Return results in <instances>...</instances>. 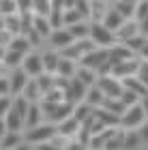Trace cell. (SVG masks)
I'll use <instances>...</instances> for the list:
<instances>
[{
  "mask_svg": "<svg viewBox=\"0 0 148 150\" xmlns=\"http://www.w3.org/2000/svg\"><path fill=\"white\" fill-rule=\"evenodd\" d=\"M56 133H58V127L54 125V122H41L39 127L35 129H26L24 131V139L26 142H30L32 146H37V144H43V142H52L54 137H56Z\"/></svg>",
  "mask_w": 148,
  "mask_h": 150,
  "instance_id": "cell-1",
  "label": "cell"
},
{
  "mask_svg": "<svg viewBox=\"0 0 148 150\" xmlns=\"http://www.w3.org/2000/svg\"><path fill=\"white\" fill-rule=\"evenodd\" d=\"M90 41L97 47H114L116 45V35L110 30L103 22H90Z\"/></svg>",
  "mask_w": 148,
  "mask_h": 150,
  "instance_id": "cell-2",
  "label": "cell"
},
{
  "mask_svg": "<svg viewBox=\"0 0 148 150\" xmlns=\"http://www.w3.org/2000/svg\"><path fill=\"white\" fill-rule=\"evenodd\" d=\"M146 120H148V116L144 112V107L137 103V105H131V107L125 110V114L120 116V127H123L125 131H135V129H140Z\"/></svg>",
  "mask_w": 148,
  "mask_h": 150,
  "instance_id": "cell-3",
  "label": "cell"
},
{
  "mask_svg": "<svg viewBox=\"0 0 148 150\" xmlns=\"http://www.w3.org/2000/svg\"><path fill=\"white\" fill-rule=\"evenodd\" d=\"M73 41L75 39H73L71 30L67 28V26H62V28H54L45 43H47L50 47H54V50H58V52H64L69 45H73Z\"/></svg>",
  "mask_w": 148,
  "mask_h": 150,
  "instance_id": "cell-4",
  "label": "cell"
},
{
  "mask_svg": "<svg viewBox=\"0 0 148 150\" xmlns=\"http://www.w3.org/2000/svg\"><path fill=\"white\" fill-rule=\"evenodd\" d=\"M97 86L105 92L107 99H120V94H123V90H125L123 79L114 77V75H101L99 81H97Z\"/></svg>",
  "mask_w": 148,
  "mask_h": 150,
  "instance_id": "cell-5",
  "label": "cell"
},
{
  "mask_svg": "<svg viewBox=\"0 0 148 150\" xmlns=\"http://www.w3.org/2000/svg\"><path fill=\"white\" fill-rule=\"evenodd\" d=\"M107 60H110V50H107V47H95L92 52H88L82 60H79V64H82V67H88V69L99 71L101 67L107 62Z\"/></svg>",
  "mask_w": 148,
  "mask_h": 150,
  "instance_id": "cell-6",
  "label": "cell"
},
{
  "mask_svg": "<svg viewBox=\"0 0 148 150\" xmlns=\"http://www.w3.org/2000/svg\"><path fill=\"white\" fill-rule=\"evenodd\" d=\"M22 69L30 75V77H39L41 73H45V67H43V58H41V52L32 50L30 54H26L24 62H22Z\"/></svg>",
  "mask_w": 148,
  "mask_h": 150,
  "instance_id": "cell-7",
  "label": "cell"
},
{
  "mask_svg": "<svg viewBox=\"0 0 148 150\" xmlns=\"http://www.w3.org/2000/svg\"><path fill=\"white\" fill-rule=\"evenodd\" d=\"M140 64H142V60H140L137 56H133V58H129V60H125V62L114 64L112 75H114V77H118V79H125V77H131V75H137Z\"/></svg>",
  "mask_w": 148,
  "mask_h": 150,
  "instance_id": "cell-8",
  "label": "cell"
},
{
  "mask_svg": "<svg viewBox=\"0 0 148 150\" xmlns=\"http://www.w3.org/2000/svg\"><path fill=\"white\" fill-rule=\"evenodd\" d=\"M30 75L26 73L22 67H17V69H11L9 71V81H11V97H19V94L24 92L26 84H28Z\"/></svg>",
  "mask_w": 148,
  "mask_h": 150,
  "instance_id": "cell-9",
  "label": "cell"
},
{
  "mask_svg": "<svg viewBox=\"0 0 148 150\" xmlns=\"http://www.w3.org/2000/svg\"><path fill=\"white\" fill-rule=\"evenodd\" d=\"M56 127H58V135H62L67 139H75L79 135V131H82V122H79L75 116H69L67 120L58 122Z\"/></svg>",
  "mask_w": 148,
  "mask_h": 150,
  "instance_id": "cell-10",
  "label": "cell"
},
{
  "mask_svg": "<svg viewBox=\"0 0 148 150\" xmlns=\"http://www.w3.org/2000/svg\"><path fill=\"white\" fill-rule=\"evenodd\" d=\"M41 58H43L45 73H54V75H56V69H58V62H60V58H62V54L47 45V47L41 50Z\"/></svg>",
  "mask_w": 148,
  "mask_h": 150,
  "instance_id": "cell-11",
  "label": "cell"
},
{
  "mask_svg": "<svg viewBox=\"0 0 148 150\" xmlns=\"http://www.w3.org/2000/svg\"><path fill=\"white\" fill-rule=\"evenodd\" d=\"M140 32H142V28H140V22H135V19H127V22L120 26L114 35H116V43H125V41H129L131 37L140 35Z\"/></svg>",
  "mask_w": 148,
  "mask_h": 150,
  "instance_id": "cell-12",
  "label": "cell"
},
{
  "mask_svg": "<svg viewBox=\"0 0 148 150\" xmlns=\"http://www.w3.org/2000/svg\"><path fill=\"white\" fill-rule=\"evenodd\" d=\"M86 92H88V88H86L77 77L69 79V88H67V101H71V103L77 105V103H82V101H84Z\"/></svg>",
  "mask_w": 148,
  "mask_h": 150,
  "instance_id": "cell-13",
  "label": "cell"
},
{
  "mask_svg": "<svg viewBox=\"0 0 148 150\" xmlns=\"http://www.w3.org/2000/svg\"><path fill=\"white\" fill-rule=\"evenodd\" d=\"M77 67L79 64L75 62V60L62 56V58H60V62H58L56 75H58V77H64V79H73V77H75V73H77Z\"/></svg>",
  "mask_w": 148,
  "mask_h": 150,
  "instance_id": "cell-14",
  "label": "cell"
},
{
  "mask_svg": "<svg viewBox=\"0 0 148 150\" xmlns=\"http://www.w3.org/2000/svg\"><path fill=\"white\" fill-rule=\"evenodd\" d=\"M110 6L112 0H90V22H103Z\"/></svg>",
  "mask_w": 148,
  "mask_h": 150,
  "instance_id": "cell-15",
  "label": "cell"
},
{
  "mask_svg": "<svg viewBox=\"0 0 148 150\" xmlns=\"http://www.w3.org/2000/svg\"><path fill=\"white\" fill-rule=\"evenodd\" d=\"M133 56H135V54H133L127 45H123V43H116L114 47H110V62H112V67L118 64V62H125V60H129Z\"/></svg>",
  "mask_w": 148,
  "mask_h": 150,
  "instance_id": "cell-16",
  "label": "cell"
},
{
  "mask_svg": "<svg viewBox=\"0 0 148 150\" xmlns=\"http://www.w3.org/2000/svg\"><path fill=\"white\" fill-rule=\"evenodd\" d=\"M41 122H45V114L41 110V103H32L28 114H26V129H35V127L41 125Z\"/></svg>",
  "mask_w": 148,
  "mask_h": 150,
  "instance_id": "cell-17",
  "label": "cell"
},
{
  "mask_svg": "<svg viewBox=\"0 0 148 150\" xmlns=\"http://www.w3.org/2000/svg\"><path fill=\"white\" fill-rule=\"evenodd\" d=\"M4 30H9L13 37H19L24 32V17L22 13H11L4 17Z\"/></svg>",
  "mask_w": 148,
  "mask_h": 150,
  "instance_id": "cell-18",
  "label": "cell"
},
{
  "mask_svg": "<svg viewBox=\"0 0 148 150\" xmlns=\"http://www.w3.org/2000/svg\"><path fill=\"white\" fill-rule=\"evenodd\" d=\"M22 94L30 101V103H41L43 97H45L43 90H41V86H39V81H37L35 77H30V79H28V84H26V88H24V92H22Z\"/></svg>",
  "mask_w": 148,
  "mask_h": 150,
  "instance_id": "cell-19",
  "label": "cell"
},
{
  "mask_svg": "<svg viewBox=\"0 0 148 150\" xmlns=\"http://www.w3.org/2000/svg\"><path fill=\"white\" fill-rule=\"evenodd\" d=\"M105 92L101 90L99 86H90L88 88V92H86V97H84V103H88L90 107H103V103H105Z\"/></svg>",
  "mask_w": 148,
  "mask_h": 150,
  "instance_id": "cell-20",
  "label": "cell"
},
{
  "mask_svg": "<svg viewBox=\"0 0 148 150\" xmlns=\"http://www.w3.org/2000/svg\"><path fill=\"white\" fill-rule=\"evenodd\" d=\"M125 22H127V17H125L120 11H116L114 6H110V11H107V13H105V17H103V24H105L110 30H114V32H116Z\"/></svg>",
  "mask_w": 148,
  "mask_h": 150,
  "instance_id": "cell-21",
  "label": "cell"
},
{
  "mask_svg": "<svg viewBox=\"0 0 148 150\" xmlns=\"http://www.w3.org/2000/svg\"><path fill=\"white\" fill-rule=\"evenodd\" d=\"M32 28L47 41V37L52 35V30H54V26L50 22V17H45V15H32Z\"/></svg>",
  "mask_w": 148,
  "mask_h": 150,
  "instance_id": "cell-22",
  "label": "cell"
},
{
  "mask_svg": "<svg viewBox=\"0 0 148 150\" xmlns=\"http://www.w3.org/2000/svg\"><path fill=\"white\" fill-rule=\"evenodd\" d=\"M75 77L82 81L86 88H90V86H97V81H99V73H97L95 69H88V67H82V64H79V67H77Z\"/></svg>",
  "mask_w": 148,
  "mask_h": 150,
  "instance_id": "cell-23",
  "label": "cell"
},
{
  "mask_svg": "<svg viewBox=\"0 0 148 150\" xmlns=\"http://www.w3.org/2000/svg\"><path fill=\"white\" fill-rule=\"evenodd\" d=\"M4 122H6V129H9V131H15V133H24V129H26L24 116H19L13 107H11V112L4 116Z\"/></svg>",
  "mask_w": 148,
  "mask_h": 150,
  "instance_id": "cell-24",
  "label": "cell"
},
{
  "mask_svg": "<svg viewBox=\"0 0 148 150\" xmlns=\"http://www.w3.org/2000/svg\"><path fill=\"white\" fill-rule=\"evenodd\" d=\"M95 116H97V120H99L103 127H120V116L107 112L105 107H97V110H95Z\"/></svg>",
  "mask_w": 148,
  "mask_h": 150,
  "instance_id": "cell-25",
  "label": "cell"
},
{
  "mask_svg": "<svg viewBox=\"0 0 148 150\" xmlns=\"http://www.w3.org/2000/svg\"><path fill=\"white\" fill-rule=\"evenodd\" d=\"M123 86L127 88V90H131V92L140 94V97H146V94H148V88L144 86V81L140 79L137 75H131V77H125V79H123Z\"/></svg>",
  "mask_w": 148,
  "mask_h": 150,
  "instance_id": "cell-26",
  "label": "cell"
},
{
  "mask_svg": "<svg viewBox=\"0 0 148 150\" xmlns=\"http://www.w3.org/2000/svg\"><path fill=\"white\" fill-rule=\"evenodd\" d=\"M24 58H26V54H22V52L6 50V52H4V60H2V64H4L6 69L11 71V69H17V67H22Z\"/></svg>",
  "mask_w": 148,
  "mask_h": 150,
  "instance_id": "cell-27",
  "label": "cell"
},
{
  "mask_svg": "<svg viewBox=\"0 0 148 150\" xmlns=\"http://www.w3.org/2000/svg\"><path fill=\"white\" fill-rule=\"evenodd\" d=\"M24 142V133H15V131H9L0 139V150H13L15 146H19Z\"/></svg>",
  "mask_w": 148,
  "mask_h": 150,
  "instance_id": "cell-28",
  "label": "cell"
},
{
  "mask_svg": "<svg viewBox=\"0 0 148 150\" xmlns=\"http://www.w3.org/2000/svg\"><path fill=\"white\" fill-rule=\"evenodd\" d=\"M69 30H71V35H73V39H88L90 37V22L88 19H84V22H77V24H73V26H69Z\"/></svg>",
  "mask_w": 148,
  "mask_h": 150,
  "instance_id": "cell-29",
  "label": "cell"
},
{
  "mask_svg": "<svg viewBox=\"0 0 148 150\" xmlns=\"http://www.w3.org/2000/svg\"><path fill=\"white\" fill-rule=\"evenodd\" d=\"M112 6L116 11H120L127 19H133V13H135V2L131 0H112Z\"/></svg>",
  "mask_w": 148,
  "mask_h": 150,
  "instance_id": "cell-30",
  "label": "cell"
},
{
  "mask_svg": "<svg viewBox=\"0 0 148 150\" xmlns=\"http://www.w3.org/2000/svg\"><path fill=\"white\" fill-rule=\"evenodd\" d=\"M73 116H75V118L84 125L86 120H90L92 116H95V107H90L88 103H84V101H82V103L75 105V112H73Z\"/></svg>",
  "mask_w": 148,
  "mask_h": 150,
  "instance_id": "cell-31",
  "label": "cell"
},
{
  "mask_svg": "<svg viewBox=\"0 0 148 150\" xmlns=\"http://www.w3.org/2000/svg\"><path fill=\"white\" fill-rule=\"evenodd\" d=\"M30 105H32V103L24 97V94H19V97H13V110H15L19 116H24V122H26V114H28Z\"/></svg>",
  "mask_w": 148,
  "mask_h": 150,
  "instance_id": "cell-32",
  "label": "cell"
},
{
  "mask_svg": "<svg viewBox=\"0 0 148 150\" xmlns=\"http://www.w3.org/2000/svg\"><path fill=\"white\" fill-rule=\"evenodd\" d=\"M37 81H39V86H41V90H43V94H47L54 86H56V75L54 73H41L39 77H35Z\"/></svg>",
  "mask_w": 148,
  "mask_h": 150,
  "instance_id": "cell-33",
  "label": "cell"
},
{
  "mask_svg": "<svg viewBox=\"0 0 148 150\" xmlns=\"http://www.w3.org/2000/svg\"><path fill=\"white\" fill-rule=\"evenodd\" d=\"M140 144H144V142H142V135H140L137 129L125 133V150H135Z\"/></svg>",
  "mask_w": 148,
  "mask_h": 150,
  "instance_id": "cell-34",
  "label": "cell"
},
{
  "mask_svg": "<svg viewBox=\"0 0 148 150\" xmlns=\"http://www.w3.org/2000/svg\"><path fill=\"white\" fill-rule=\"evenodd\" d=\"M146 41H148V37L140 32V35L131 37L129 41H125L123 45H127V47H129V50H131V52H133V54H135V56H137V52H140V50H142V47H144V43H146Z\"/></svg>",
  "mask_w": 148,
  "mask_h": 150,
  "instance_id": "cell-35",
  "label": "cell"
},
{
  "mask_svg": "<svg viewBox=\"0 0 148 150\" xmlns=\"http://www.w3.org/2000/svg\"><path fill=\"white\" fill-rule=\"evenodd\" d=\"M84 15L79 13L77 9H64V17H62V24L69 28V26H73V24H77V22H84Z\"/></svg>",
  "mask_w": 148,
  "mask_h": 150,
  "instance_id": "cell-36",
  "label": "cell"
},
{
  "mask_svg": "<svg viewBox=\"0 0 148 150\" xmlns=\"http://www.w3.org/2000/svg\"><path fill=\"white\" fill-rule=\"evenodd\" d=\"M103 107H105L107 112L116 114V116H123V114H125V110H127V105H125V103H123L120 99H105Z\"/></svg>",
  "mask_w": 148,
  "mask_h": 150,
  "instance_id": "cell-37",
  "label": "cell"
},
{
  "mask_svg": "<svg viewBox=\"0 0 148 150\" xmlns=\"http://www.w3.org/2000/svg\"><path fill=\"white\" fill-rule=\"evenodd\" d=\"M50 11H52V0H35V4H32V13L35 15L50 17Z\"/></svg>",
  "mask_w": 148,
  "mask_h": 150,
  "instance_id": "cell-38",
  "label": "cell"
},
{
  "mask_svg": "<svg viewBox=\"0 0 148 150\" xmlns=\"http://www.w3.org/2000/svg\"><path fill=\"white\" fill-rule=\"evenodd\" d=\"M148 17V0H137L135 2V13H133V19L142 24Z\"/></svg>",
  "mask_w": 148,
  "mask_h": 150,
  "instance_id": "cell-39",
  "label": "cell"
},
{
  "mask_svg": "<svg viewBox=\"0 0 148 150\" xmlns=\"http://www.w3.org/2000/svg\"><path fill=\"white\" fill-rule=\"evenodd\" d=\"M11 13H19L17 9V0H0V15L6 17Z\"/></svg>",
  "mask_w": 148,
  "mask_h": 150,
  "instance_id": "cell-40",
  "label": "cell"
},
{
  "mask_svg": "<svg viewBox=\"0 0 148 150\" xmlns=\"http://www.w3.org/2000/svg\"><path fill=\"white\" fill-rule=\"evenodd\" d=\"M120 101H123V103L127 105V107H131V105H137L140 101H142V97H140V94H135V92H131V90H123V94H120Z\"/></svg>",
  "mask_w": 148,
  "mask_h": 150,
  "instance_id": "cell-41",
  "label": "cell"
},
{
  "mask_svg": "<svg viewBox=\"0 0 148 150\" xmlns=\"http://www.w3.org/2000/svg\"><path fill=\"white\" fill-rule=\"evenodd\" d=\"M13 107V97L9 94V97H0V118H4L6 114L11 112Z\"/></svg>",
  "mask_w": 148,
  "mask_h": 150,
  "instance_id": "cell-42",
  "label": "cell"
},
{
  "mask_svg": "<svg viewBox=\"0 0 148 150\" xmlns=\"http://www.w3.org/2000/svg\"><path fill=\"white\" fill-rule=\"evenodd\" d=\"M9 94H11L9 75H0V97H9Z\"/></svg>",
  "mask_w": 148,
  "mask_h": 150,
  "instance_id": "cell-43",
  "label": "cell"
},
{
  "mask_svg": "<svg viewBox=\"0 0 148 150\" xmlns=\"http://www.w3.org/2000/svg\"><path fill=\"white\" fill-rule=\"evenodd\" d=\"M32 4H35V0H17L19 13H32Z\"/></svg>",
  "mask_w": 148,
  "mask_h": 150,
  "instance_id": "cell-44",
  "label": "cell"
},
{
  "mask_svg": "<svg viewBox=\"0 0 148 150\" xmlns=\"http://www.w3.org/2000/svg\"><path fill=\"white\" fill-rule=\"evenodd\" d=\"M11 41H13V35L9 30H0V47H4V50H6V47L11 45Z\"/></svg>",
  "mask_w": 148,
  "mask_h": 150,
  "instance_id": "cell-45",
  "label": "cell"
},
{
  "mask_svg": "<svg viewBox=\"0 0 148 150\" xmlns=\"http://www.w3.org/2000/svg\"><path fill=\"white\" fill-rule=\"evenodd\" d=\"M137 77L144 81V86L148 88V62H144L142 60V64H140V71H137Z\"/></svg>",
  "mask_w": 148,
  "mask_h": 150,
  "instance_id": "cell-46",
  "label": "cell"
},
{
  "mask_svg": "<svg viewBox=\"0 0 148 150\" xmlns=\"http://www.w3.org/2000/svg\"><path fill=\"white\" fill-rule=\"evenodd\" d=\"M64 150H88V144H82L79 139H71Z\"/></svg>",
  "mask_w": 148,
  "mask_h": 150,
  "instance_id": "cell-47",
  "label": "cell"
},
{
  "mask_svg": "<svg viewBox=\"0 0 148 150\" xmlns=\"http://www.w3.org/2000/svg\"><path fill=\"white\" fill-rule=\"evenodd\" d=\"M35 150H62L60 146H56L54 142H43V144H37Z\"/></svg>",
  "mask_w": 148,
  "mask_h": 150,
  "instance_id": "cell-48",
  "label": "cell"
},
{
  "mask_svg": "<svg viewBox=\"0 0 148 150\" xmlns=\"http://www.w3.org/2000/svg\"><path fill=\"white\" fill-rule=\"evenodd\" d=\"M137 131H140V135H142V142H144V144H148V120L137 129Z\"/></svg>",
  "mask_w": 148,
  "mask_h": 150,
  "instance_id": "cell-49",
  "label": "cell"
},
{
  "mask_svg": "<svg viewBox=\"0 0 148 150\" xmlns=\"http://www.w3.org/2000/svg\"><path fill=\"white\" fill-rule=\"evenodd\" d=\"M137 58H140V60H144V62H148V41L144 43V47H142V50L137 52Z\"/></svg>",
  "mask_w": 148,
  "mask_h": 150,
  "instance_id": "cell-50",
  "label": "cell"
},
{
  "mask_svg": "<svg viewBox=\"0 0 148 150\" xmlns=\"http://www.w3.org/2000/svg\"><path fill=\"white\" fill-rule=\"evenodd\" d=\"M13 150H35V146H32L30 144V142H22V144H19V146H15V148H13Z\"/></svg>",
  "mask_w": 148,
  "mask_h": 150,
  "instance_id": "cell-51",
  "label": "cell"
},
{
  "mask_svg": "<svg viewBox=\"0 0 148 150\" xmlns=\"http://www.w3.org/2000/svg\"><path fill=\"white\" fill-rule=\"evenodd\" d=\"M6 133H9V129H6V122H4V118H0V139H2Z\"/></svg>",
  "mask_w": 148,
  "mask_h": 150,
  "instance_id": "cell-52",
  "label": "cell"
},
{
  "mask_svg": "<svg viewBox=\"0 0 148 150\" xmlns=\"http://www.w3.org/2000/svg\"><path fill=\"white\" fill-rule=\"evenodd\" d=\"M79 2V0H62V4H64V9H75V4Z\"/></svg>",
  "mask_w": 148,
  "mask_h": 150,
  "instance_id": "cell-53",
  "label": "cell"
},
{
  "mask_svg": "<svg viewBox=\"0 0 148 150\" xmlns=\"http://www.w3.org/2000/svg\"><path fill=\"white\" fill-rule=\"evenodd\" d=\"M140 28H142V35H146V37H148V17L144 19L142 24H140Z\"/></svg>",
  "mask_w": 148,
  "mask_h": 150,
  "instance_id": "cell-54",
  "label": "cell"
},
{
  "mask_svg": "<svg viewBox=\"0 0 148 150\" xmlns=\"http://www.w3.org/2000/svg\"><path fill=\"white\" fill-rule=\"evenodd\" d=\"M140 105L144 107V112H146V116H148V94H146V97H142V101H140Z\"/></svg>",
  "mask_w": 148,
  "mask_h": 150,
  "instance_id": "cell-55",
  "label": "cell"
},
{
  "mask_svg": "<svg viewBox=\"0 0 148 150\" xmlns=\"http://www.w3.org/2000/svg\"><path fill=\"white\" fill-rule=\"evenodd\" d=\"M88 150H95V148H90V146H88Z\"/></svg>",
  "mask_w": 148,
  "mask_h": 150,
  "instance_id": "cell-56",
  "label": "cell"
}]
</instances>
